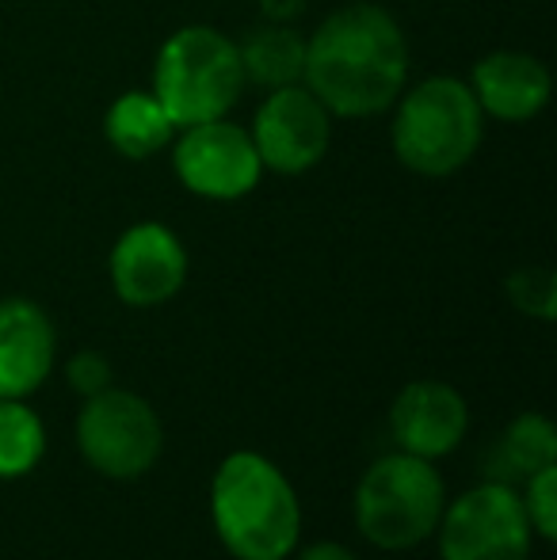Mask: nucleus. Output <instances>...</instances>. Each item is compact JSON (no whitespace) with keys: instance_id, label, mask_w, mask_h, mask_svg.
<instances>
[{"instance_id":"18","label":"nucleus","mask_w":557,"mask_h":560,"mask_svg":"<svg viewBox=\"0 0 557 560\" xmlns=\"http://www.w3.org/2000/svg\"><path fill=\"white\" fill-rule=\"evenodd\" d=\"M508 302L535 320H554L557 317V275L543 264L515 267L508 275Z\"/></svg>"},{"instance_id":"2","label":"nucleus","mask_w":557,"mask_h":560,"mask_svg":"<svg viewBox=\"0 0 557 560\" xmlns=\"http://www.w3.org/2000/svg\"><path fill=\"white\" fill-rule=\"evenodd\" d=\"M210 518L237 560H287L302 534V503L276 462L233 450L210 480Z\"/></svg>"},{"instance_id":"16","label":"nucleus","mask_w":557,"mask_h":560,"mask_svg":"<svg viewBox=\"0 0 557 560\" xmlns=\"http://www.w3.org/2000/svg\"><path fill=\"white\" fill-rule=\"evenodd\" d=\"M497 457H500V477H492V480H504V485H512L515 477L527 480L531 472L546 469V465H557L554 423L546 420L543 412L515 416L504 428V435H500Z\"/></svg>"},{"instance_id":"1","label":"nucleus","mask_w":557,"mask_h":560,"mask_svg":"<svg viewBox=\"0 0 557 560\" xmlns=\"http://www.w3.org/2000/svg\"><path fill=\"white\" fill-rule=\"evenodd\" d=\"M302 84L333 118H374L409 84V38L397 15L371 0L328 12L305 35Z\"/></svg>"},{"instance_id":"7","label":"nucleus","mask_w":557,"mask_h":560,"mask_svg":"<svg viewBox=\"0 0 557 560\" xmlns=\"http://www.w3.org/2000/svg\"><path fill=\"white\" fill-rule=\"evenodd\" d=\"M436 538L443 560H531L535 546L520 492L504 480H485L446 503Z\"/></svg>"},{"instance_id":"9","label":"nucleus","mask_w":557,"mask_h":560,"mask_svg":"<svg viewBox=\"0 0 557 560\" xmlns=\"http://www.w3.org/2000/svg\"><path fill=\"white\" fill-rule=\"evenodd\" d=\"M333 122L328 107L313 96L305 84H282L260 100L248 126L264 172L276 176H305L325 161L333 145Z\"/></svg>"},{"instance_id":"6","label":"nucleus","mask_w":557,"mask_h":560,"mask_svg":"<svg viewBox=\"0 0 557 560\" xmlns=\"http://www.w3.org/2000/svg\"><path fill=\"white\" fill-rule=\"evenodd\" d=\"M77 446L100 477L138 480L161 462V416L146 397L107 385L96 397H84L77 416Z\"/></svg>"},{"instance_id":"3","label":"nucleus","mask_w":557,"mask_h":560,"mask_svg":"<svg viewBox=\"0 0 557 560\" xmlns=\"http://www.w3.org/2000/svg\"><path fill=\"white\" fill-rule=\"evenodd\" d=\"M390 112V149L413 176H454L474 161L485 141V112L462 77L439 73L413 89L405 84Z\"/></svg>"},{"instance_id":"4","label":"nucleus","mask_w":557,"mask_h":560,"mask_svg":"<svg viewBox=\"0 0 557 560\" xmlns=\"http://www.w3.org/2000/svg\"><path fill=\"white\" fill-rule=\"evenodd\" d=\"M248 81L241 69L237 38L222 35L210 23H187L161 43L153 61L149 92L169 112L176 130L214 118H230Z\"/></svg>"},{"instance_id":"14","label":"nucleus","mask_w":557,"mask_h":560,"mask_svg":"<svg viewBox=\"0 0 557 560\" xmlns=\"http://www.w3.org/2000/svg\"><path fill=\"white\" fill-rule=\"evenodd\" d=\"M104 138L127 161H153L161 149L172 145L176 122L156 104L153 92L135 89L112 100V107L104 115Z\"/></svg>"},{"instance_id":"11","label":"nucleus","mask_w":557,"mask_h":560,"mask_svg":"<svg viewBox=\"0 0 557 560\" xmlns=\"http://www.w3.org/2000/svg\"><path fill=\"white\" fill-rule=\"evenodd\" d=\"M390 431H394V443L405 454L439 462V457L454 454L462 446V439H466L469 405L454 385L420 377V382H409L394 397Z\"/></svg>"},{"instance_id":"19","label":"nucleus","mask_w":557,"mask_h":560,"mask_svg":"<svg viewBox=\"0 0 557 560\" xmlns=\"http://www.w3.org/2000/svg\"><path fill=\"white\" fill-rule=\"evenodd\" d=\"M523 511H527V523L535 530V538L554 541L557 538V465L531 472L527 492L520 495Z\"/></svg>"},{"instance_id":"15","label":"nucleus","mask_w":557,"mask_h":560,"mask_svg":"<svg viewBox=\"0 0 557 560\" xmlns=\"http://www.w3.org/2000/svg\"><path fill=\"white\" fill-rule=\"evenodd\" d=\"M241 69H245V81L256 89L271 92L282 84H302L305 69V35L294 27H282V23H264L253 27L237 38Z\"/></svg>"},{"instance_id":"21","label":"nucleus","mask_w":557,"mask_h":560,"mask_svg":"<svg viewBox=\"0 0 557 560\" xmlns=\"http://www.w3.org/2000/svg\"><path fill=\"white\" fill-rule=\"evenodd\" d=\"M298 560H359L351 553L348 546H340V541H313V546H305Z\"/></svg>"},{"instance_id":"12","label":"nucleus","mask_w":557,"mask_h":560,"mask_svg":"<svg viewBox=\"0 0 557 560\" xmlns=\"http://www.w3.org/2000/svg\"><path fill=\"white\" fill-rule=\"evenodd\" d=\"M469 92L485 118L520 126L546 112L550 104V69L527 50H492L474 61L469 69Z\"/></svg>"},{"instance_id":"8","label":"nucleus","mask_w":557,"mask_h":560,"mask_svg":"<svg viewBox=\"0 0 557 560\" xmlns=\"http://www.w3.org/2000/svg\"><path fill=\"white\" fill-rule=\"evenodd\" d=\"M172 172L179 187L207 202H237L264 179V164L248 138V126L230 118L184 126L172 138Z\"/></svg>"},{"instance_id":"5","label":"nucleus","mask_w":557,"mask_h":560,"mask_svg":"<svg viewBox=\"0 0 557 560\" xmlns=\"http://www.w3.org/2000/svg\"><path fill=\"white\" fill-rule=\"evenodd\" d=\"M446 508V488L436 465L405 450L382 454L356 488V526L374 549L405 553L436 534Z\"/></svg>"},{"instance_id":"10","label":"nucleus","mask_w":557,"mask_h":560,"mask_svg":"<svg viewBox=\"0 0 557 560\" xmlns=\"http://www.w3.org/2000/svg\"><path fill=\"white\" fill-rule=\"evenodd\" d=\"M187 248L169 225L138 222L123 229L107 259L112 290L130 310H156L172 302L187 282Z\"/></svg>"},{"instance_id":"13","label":"nucleus","mask_w":557,"mask_h":560,"mask_svg":"<svg viewBox=\"0 0 557 560\" xmlns=\"http://www.w3.org/2000/svg\"><path fill=\"white\" fill-rule=\"evenodd\" d=\"M58 332L46 310L31 298L0 302V397L27 400L50 377Z\"/></svg>"},{"instance_id":"20","label":"nucleus","mask_w":557,"mask_h":560,"mask_svg":"<svg viewBox=\"0 0 557 560\" xmlns=\"http://www.w3.org/2000/svg\"><path fill=\"white\" fill-rule=\"evenodd\" d=\"M112 362L104 359L100 351H77L66 366V382L73 385L81 397H96L112 385Z\"/></svg>"},{"instance_id":"17","label":"nucleus","mask_w":557,"mask_h":560,"mask_svg":"<svg viewBox=\"0 0 557 560\" xmlns=\"http://www.w3.org/2000/svg\"><path fill=\"white\" fill-rule=\"evenodd\" d=\"M46 454V428L23 400L0 397V480L31 472Z\"/></svg>"}]
</instances>
